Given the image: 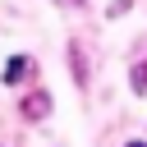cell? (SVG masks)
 Wrapping results in <instances>:
<instances>
[{
	"label": "cell",
	"instance_id": "cell-4",
	"mask_svg": "<svg viewBox=\"0 0 147 147\" xmlns=\"http://www.w3.org/2000/svg\"><path fill=\"white\" fill-rule=\"evenodd\" d=\"M55 5H69V9H78V5H87V0H55Z\"/></svg>",
	"mask_w": 147,
	"mask_h": 147
},
{
	"label": "cell",
	"instance_id": "cell-5",
	"mask_svg": "<svg viewBox=\"0 0 147 147\" xmlns=\"http://www.w3.org/2000/svg\"><path fill=\"white\" fill-rule=\"evenodd\" d=\"M129 147H147V142H129Z\"/></svg>",
	"mask_w": 147,
	"mask_h": 147
},
{
	"label": "cell",
	"instance_id": "cell-3",
	"mask_svg": "<svg viewBox=\"0 0 147 147\" xmlns=\"http://www.w3.org/2000/svg\"><path fill=\"white\" fill-rule=\"evenodd\" d=\"M133 92H147V60L133 64Z\"/></svg>",
	"mask_w": 147,
	"mask_h": 147
},
{
	"label": "cell",
	"instance_id": "cell-1",
	"mask_svg": "<svg viewBox=\"0 0 147 147\" xmlns=\"http://www.w3.org/2000/svg\"><path fill=\"white\" fill-rule=\"evenodd\" d=\"M18 115H28V119H46V115H51V96H46V92H32V96H23Z\"/></svg>",
	"mask_w": 147,
	"mask_h": 147
},
{
	"label": "cell",
	"instance_id": "cell-2",
	"mask_svg": "<svg viewBox=\"0 0 147 147\" xmlns=\"http://www.w3.org/2000/svg\"><path fill=\"white\" fill-rule=\"evenodd\" d=\"M28 74H32V60H28V55H14V60L5 64V83H14V87H18Z\"/></svg>",
	"mask_w": 147,
	"mask_h": 147
}]
</instances>
